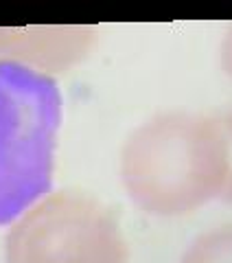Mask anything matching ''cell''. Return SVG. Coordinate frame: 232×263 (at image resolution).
<instances>
[{
	"label": "cell",
	"instance_id": "cell-5",
	"mask_svg": "<svg viewBox=\"0 0 232 263\" xmlns=\"http://www.w3.org/2000/svg\"><path fill=\"white\" fill-rule=\"evenodd\" d=\"M182 263H232V226L200 235L184 252Z\"/></svg>",
	"mask_w": 232,
	"mask_h": 263
},
{
	"label": "cell",
	"instance_id": "cell-6",
	"mask_svg": "<svg viewBox=\"0 0 232 263\" xmlns=\"http://www.w3.org/2000/svg\"><path fill=\"white\" fill-rule=\"evenodd\" d=\"M219 125H221V132H223L226 154H228V180H226V189H223V193H221V200L232 202V112L219 119Z\"/></svg>",
	"mask_w": 232,
	"mask_h": 263
},
{
	"label": "cell",
	"instance_id": "cell-7",
	"mask_svg": "<svg viewBox=\"0 0 232 263\" xmlns=\"http://www.w3.org/2000/svg\"><path fill=\"white\" fill-rule=\"evenodd\" d=\"M221 66L223 70L232 77V27L223 37V44H221Z\"/></svg>",
	"mask_w": 232,
	"mask_h": 263
},
{
	"label": "cell",
	"instance_id": "cell-3",
	"mask_svg": "<svg viewBox=\"0 0 232 263\" xmlns=\"http://www.w3.org/2000/svg\"><path fill=\"white\" fill-rule=\"evenodd\" d=\"M5 257L7 263H129V246L99 200L60 191L13 221Z\"/></svg>",
	"mask_w": 232,
	"mask_h": 263
},
{
	"label": "cell",
	"instance_id": "cell-1",
	"mask_svg": "<svg viewBox=\"0 0 232 263\" xmlns=\"http://www.w3.org/2000/svg\"><path fill=\"white\" fill-rule=\"evenodd\" d=\"M121 178L131 202L160 217L221 200L228 154L219 119L169 112L143 123L123 147Z\"/></svg>",
	"mask_w": 232,
	"mask_h": 263
},
{
	"label": "cell",
	"instance_id": "cell-4",
	"mask_svg": "<svg viewBox=\"0 0 232 263\" xmlns=\"http://www.w3.org/2000/svg\"><path fill=\"white\" fill-rule=\"evenodd\" d=\"M94 27H0V62L33 70H66L88 55L94 42Z\"/></svg>",
	"mask_w": 232,
	"mask_h": 263
},
{
	"label": "cell",
	"instance_id": "cell-2",
	"mask_svg": "<svg viewBox=\"0 0 232 263\" xmlns=\"http://www.w3.org/2000/svg\"><path fill=\"white\" fill-rule=\"evenodd\" d=\"M62 92L53 77L0 62V226L18 221L53 184Z\"/></svg>",
	"mask_w": 232,
	"mask_h": 263
}]
</instances>
